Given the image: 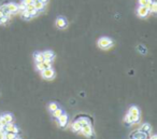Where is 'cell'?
<instances>
[{
    "label": "cell",
    "mask_w": 157,
    "mask_h": 139,
    "mask_svg": "<svg viewBox=\"0 0 157 139\" xmlns=\"http://www.w3.org/2000/svg\"><path fill=\"white\" fill-rule=\"evenodd\" d=\"M15 139H21V138H19V137H16V138Z\"/></svg>",
    "instance_id": "30"
},
{
    "label": "cell",
    "mask_w": 157,
    "mask_h": 139,
    "mask_svg": "<svg viewBox=\"0 0 157 139\" xmlns=\"http://www.w3.org/2000/svg\"><path fill=\"white\" fill-rule=\"evenodd\" d=\"M71 128H72V131L74 133H80L82 126H81L80 123H79L77 121H75V122H73V124H72V126H71Z\"/></svg>",
    "instance_id": "14"
},
{
    "label": "cell",
    "mask_w": 157,
    "mask_h": 139,
    "mask_svg": "<svg viewBox=\"0 0 157 139\" xmlns=\"http://www.w3.org/2000/svg\"><path fill=\"white\" fill-rule=\"evenodd\" d=\"M149 13H155V12L157 11V3L155 2L153 0V2L151 3V6H149Z\"/></svg>",
    "instance_id": "20"
},
{
    "label": "cell",
    "mask_w": 157,
    "mask_h": 139,
    "mask_svg": "<svg viewBox=\"0 0 157 139\" xmlns=\"http://www.w3.org/2000/svg\"><path fill=\"white\" fill-rule=\"evenodd\" d=\"M43 57H44V59L46 60H52L55 58V54H54V52H52V51H45V52H43Z\"/></svg>",
    "instance_id": "11"
},
{
    "label": "cell",
    "mask_w": 157,
    "mask_h": 139,
    "mask_svg": "<svg viewBox=\"0 0 157 139\" xmlns=\"http://www.w3.org/2000/svg\"><path fill=\"white\" fill-rule=\"evenodd\" d=\"M139 4H140V6H143V7H145L146 4H147V0H139Z\"/></svg>",
    "instance_id": "26"
},
{
    "label": "cell",
    "mask_w": 157,
    "mask_h": 139,
    "mask_svg": "<svg viewBox=\"0 0 157 139\" xmlns=\"http://www.w3.org/2000/svg\"><path fill=\"white\" fill-rule=\"evenodd\" d=\"M51 66H52V62H51V60L44 59L43 62H41V63H37L36 68H37V70H38V71L41 72L42 70L46 69V68H51Z\"/></svg>",
    "instance_id": "5"
},
{
    "label": "cell",
    "mask_w": 157,
    "mask_h": 139,
    "mask_svg": "<svg viewBox=\"0 0 157 139\" xmlns=\"http://www.w3.org/2000/svg\"><path fill=\"white\" fill-rule=\"evenodd\" d=\"M17 136L16 134H13V133H5L4 135V139H15Z\"/></svg>",
    "instance_id": "22"
},
{
    "label": "cell",
    "mask_w": 157,
    "mask_h": 139,
    "mask_svg": "<svg viewBox=\"0 0 157 139\" xmlns=\"http://www.w3.org/2000/svg\"><path fill=\"white\" fill-rule=\"evenodd\" d=\"M34 6H35V9L37 11H42L44 7H45V4H43L40 0H35L34 1Z\"/></svg>",
    "instance_id": "12"
},
{
    "label": "cell",
    "mask_w": 157,
    "mask_h": 139,
    "mask_svg": "<svg viewBox=\"0 0 157 139\" xmlns=\"http://www.w3.org/2000/svg\"><path fill=\"white\" fill-rule=\"evenodd\" d=\"M17 7H19V11H24V10H26V6L22 2V3H19V4H17Z\"/></svg>",
    "instance_id": "23"
},
{
    "label": "cell",
    "mask_w": 157,
    "mask_h": 139,
    "mask_svg": "<svg viewBox=\"0 0 157 139\" xmlns=\"http://www.w3.org/2000/svg\"><path fill=\"white\" fill-rule=\"evenodd\" d=\"M21 17L23 19H25V21H29V19H32L30 15H29V13H28L27 10H24V11L21 12Z\"/></svg>",
    "instance_id": "16"
},
{
    "label": "cell",
    "mask_w": 157,
    "mask_h": 139,
    "mask_svg": "<svg viewBox=\"0 0 157 139\" xmlns=\"http://www.w3.org/2000/svg\"><path fill=\"white\" fill-rule=\"evenodd\" d=\"M56 26H57V28H59V29H65V28H67V26H68V21H67L65 17L59 16V17H57V19H56Z\"/></svg>",
    "instance_id": "6"
},
{
    "label": "cell",
    "mask_w": 157,
    "mask_h": 139,
    "mask_svg": "<svg viewBox=\"0 0 157 139\" xmlns=\"http://www.w3.org/2000/svg\"><path fill=\"white\" fill-rule=\"evenodd\" d=\"M128 114H129V117L131 118L132 124L138 123L139 120H140V111H139L138 107H136V106H132V107H130V108H129V110H128Z\"/></svg>",
    "instance_id": "1"
},
{
    "label": "cell",
    "mask_w": 157,
    "mask_h": 139,
    "mask_svg": "<svg viewBox=\"0 0 157 139\" xmlns=\"http://www.w3.org/2000/svg\"><path fill=\"white\" fill-rule=\"evenodd\" d=\"M2 118H3V120L7 122V124H8V123H12V121H13V115L10 114V113H5V114H3Z\"/></svg>",
    "instance_id": "18"
},
{
    "label": "cell",
    "mask_w": 157,
    "mask_h": 139,
    "mask_svg": "<svg viewBox=\"0 0 157 139\" xmlns=\"http://www.w3.org/2000/svg\"><path fill=\"white\" fill-rule=\"evenodd\" d=\"M151 129H152V127H151V125L149 124V123H145V124H143L140 127V132H143V133H145V134H149V132H151Z\"/></svg>",
    "instance_id": "13"
},
{
    "label": "cell",
    "mask_w": 157,
    "mask_h": 139,
    "mask_svg": "<svg viewBox=\"0 0 157 139\" xmlns=\"http://www.w3.org/2000/svg\"><path fill=\"white\" fill-rule=\"evenodd\" d=\"M1 127H2V126H1V124H0V128H1Z\"/></svg>",
    "instance_id": "31"
},
{
    "label": "cell",
    "mask_w": 157,
    "mask_h": 139,
    "mask_svg": "<svg viewBox=\"0 0 157 139\" xmlns=\"http://www.w3.org/2000/svg\"><path fill=\"white\" fill-rule=\"evenodd\" d=\"M34 57H35L36 63H41V62H43V60H44L43 54H42L41 52H37V53H35V55H34Z\"/></svg>",
    "instance_id": "15"
},
{
    "label": "cell",
    "mask_w": 157,
    "mask_h": 139,
    "mask_svg": "<svg viewBox=\"0 0 157 139\" xmlns=\"http://www.w3.org/2000/svg\"><path fill=\"white\" fill-rule=\"evenodd\" d=\"M149 139H157V136H156V135H153V136H152V137H151V138H149Z\"/></svg>",
    "instance_id": "29"
},
{
    "label": "cell",
    "mask_w": 157,
    "mask_h": 139,
    "mask_svg": "<svg viewBox=\"0 0 157 139\" xmlns=\"http://www.w3.org/2000/svg\"><path fill=\"white\" fill-rule=\"evenodd\" d=\"M3 15H4V13H3L2 11H1V10H0V19H1V17H2Z\"/></svg>",
    "instance_id": "27"
},
{
    "label": "cell",
    "mask_w": 157,
    "mask_h": 139,
    "mask_svg": "<svg viewBox=\"0 0 157 139\" xmlns=\"http://www.w3.org/2000/svg\"><path fill=\"white\" fill-rule=\"evenodd\" d=\"M3 129L5 133H13V134H16V135L19 133V127L15 126L14 124H12V123H8V124L3 127Z\"/></svg>",
    "instance_id": "7"
},
{
    "label": "cell",
    "mask_w": 157,
    "mask_h": 139,
    "mask_svg": "<svg viewBox=\"0 0 157 139\" xmlns=\"http://www.w3.org/2000/svg\"><path fill=\"white\" fill-rule=\"evenodd\" d=\"M79 123H80V125L83 127V126H85V125H87V124H90V122L88 121V119H86V118H80L79 120H77Z\"/></svg>",
    "instance_id": "17"
},
{
    "label": "cell",
    "mask_w": 157,
    "mask_h": 139,
    "mask_svg": "<svg viewBox=\"0 0 157 139\" xmlns=\"http://www.w3.org/2000/svg\"><path fill=\"white\" fill-rule=\"evenodd\" d=\"M34 1H35V0H23V3L25 4V6H29V4L34 3Z\"/></svg>",
    "instance_id": "25"
},
{
    "label": "cell",
    "mask_w": 157,
    "mask_h": 139,
    "mask_svg": "<svg viewBox=\"0 0 157 139\" xmlns=\"http://www.w3.org/2000/svg\"><path fill=\"white\" fill-rule=\"evenodd\" d=\"M98 46L102 50H108L110 49L111 46H113V41L112 39L108 37H102L98 40Z\"/></svg>",
    "instance_id": "2"
},
{
    "label": "cell",
    "mask_w": 157,
    "mask_h": 139,
    "mask_svg": "<svg viewBox=\"0 0 157 139\" xmlns=\"http://www.w3.org/2000/svg\"><path fill=\"white\" fill-rule=\"evenodd\" d=\"M149 9L146 7H143V6H140V7L137 9V15H138L139 17H141V19H144L146 17L147 15H149Z\"/></svg>",
    "instance_id": "8"
},
{
    "label": "cell",
    "mask_w": 157,
    "mask_h": 139,
    "mask_svg": "<svg viewBox=\"0 0 157 139\" xmlns=\"http://www.w3.org/2000/svg\"><path fill=\"white\" fill-rule=\"evenodd\" d=\"M58 108V105L56 104V102H51L50 105H49V110H50L51 112H53V111H55V110Z\"/></svg>",
    "instance_id": "21"
},
{
    "label": "cell",
    "mask_w": 157,
    "mask_h": 139,
    "mask_svg": "<svg viewBox=\"0 0 157 139\" xmlns=\"http://www.w3.org/2000/svg\"><path fill=\"white\" fill-rule=\"evenodd\" d=\"M4 135H5V132H4L3 127L0 128V139H4Z\"/></svg>",
    "instance_id": "24"
},
{
    "label": "cell",
    "mask_w": 157,
    "mask_h": 139,
    "mask_svg": "<svg viewBox=\"0 0 157 139\" xmlns=\"http://www.w3.org/2000/svg\"><path fill=\"white\" fill-rule=\"evenodd\" d=\"M41 75H42L43 79H46V80H52L55 77V71H54L52 67L51 68H46L44 70L41 71Z\"/></svg>",
    "instance_id": "4"
},
{
    "label": "cell",
    "mask_w": 157,
    "mask_h": 139,
    "mask_svg": "<svg viewBox=\"0 0 157 139\" xmlns=\"http://www.w3.org/2000/svg\"><path fill=\"white\" fill-rule=\"evenodd\" d=\"M52 113H53V117L55 118V119H58V118L64 113V111H62V109H60V108H57V109L55 110V111H53Z\"/></svg>",
    "instance_id": "19"
},
{
    "label": "cell",
    "mask_w": 157,
    "mask_h": 139,
    "mask_svg": "<svg viewBox=\"0 0 157 139\" xmlns=\"http://www.w3.org/2000/svg\"><path fill=\"white\" fill-rule=\"evenodd\" d=\"M81 134H83L84 136L88 137V138H92L94 139L95 138V133H94V129H93L92 125L90 124H87L83 126V127L81 128Z\"/></svg>",
    "instance_id": "3"
},
{
    "label": "cell",
    "mask_w": 157,
    "mask_h": 139,
    "mask_svg": "<svg viewBox=\"0 0 157 139\" xmlns=\"http://www.w3.org/2000/svg\"><path fill=\"white\" fill-rule=\"evenodd\" d=\"M57 122H58V125L60 126V127L65 128L66 126H67V124H68V115L66 114V113H62L60 117L57 119Z\"/></svg>",
    "instance_id": "9"
},
{
    "label": "cell",
    "mask_w": 157,
    "mask_h": 139,
    "mask_svg": "<svg viewBox=\"0 0 157 139\" xmlns=\"http://www.w3.org/2000/svg\"><path fill=\"white\" fill-rule=\"evenodd\" d=\"M5 8H7V11L9 13H16L19 11V7L16 3H8L5 4Z\"/></svg>",
    "instance_id": "10"
},
{
    "label": "cell",
    "mask_w": 157,
    "mask_h": 139,
    "mask_svg": "<svg viewBox=\"0 0 157 139\" xmlns=\"http://www.w3.org/2000/svg\"><path fill=\"white\" fill-rule=\"evenodd\" d=\"M40 1H41V2H42L43 4H45L46 2H47V1H49V0H40Z\"/></svg>",
    "instance_id": "28"
}]
</instances>
